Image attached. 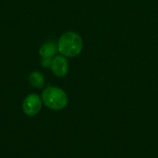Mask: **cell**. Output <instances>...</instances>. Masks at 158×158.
<instances>
[{"instance_id":"cell-1","label":"cell","mask_w":158,"mask_h":158,"mask_svg":"<svg viewBox=\"0 0 158 158\" xmlns=\"http://www.w3.org/2000/svg\"><path fill=\"white\" fill-rule=\"evenodd\" d=\"M83 47L81 37L74 31H67L61 35L57 44L58 52L64 56L73 57L78 56Z\"/></svg>"},{"instance_id":"cell-2","label":"cell","mask_w":158,"mask_h":158,"mask_svg":"<svg viewBox=\"0 0 158 158\" xmlns=\"http://www.w3.org/2000/svg\"><path fill=\"white\" fill-rule=\"evenodd\" d=\"M42 101L50 109L61 110L68 105L69 99L67 94L58 87L49 86L42 94Z\"/></svg>"},{"instance_id":"cell-3","label":"cell","mask_w":158,"mask_h":158,"mask_svg":"<svg viewBox=\"0 0 158 158\" xmlns=\"http://www.w3.org/2000/svg\"><path fill=\"white\" fill-rule=\"evenodd\" d=\"M42 102L43 101L40 96L35 94L27 95L22 104L23 112L29 117H33L37 115L42 108Z\"/></svg>"},{"instance_id":"cell-4","label":"cell","mask_w":158,"mask_h":158,"mask_svg":"<svg viewBox=\"0 0 158 158\" xmlns=\"http://www.w3.org/2000/svg\"><path fill=\"white\" fill-rule=\"evenodd\" d=\"M50 68L56 77H65L69 72V62L65 56H57L52 59Z\"/></svg>"},{"instance_id":"cell-5","label":"cell","mask_w":158,"mask_h":158,"mask_svg":"<svg viewBox=\"0 0 158 158\" xmlns=\"http://www.w3.org/2000/svg\"><path fill=\"white\" fill-rule=\"evenodd\" d=\"M57 51V46L54 42H47L44 44L40 50L39 54L42 56V58H52Z\"/></svg>"},{"instance_id":"cell-6","label":"cell","mask_w":158,"mask_h":158,"mask_svg":"<svg viewBox=\"0 0 158 158\" xmlns=\"http://www.w3.org/2000/svg\"><path fill=\"white\" fill-rule=\"evenodd\" d=\"M29 82L34 88H42L44 84V78L39 71H32L29 76Z\"/></svg>"},{"instance_id":"cell-7","label":"cell","mask_w":158,"mask_h":158,"mask_svg":"<svg viewBox=\"0 0 158 158\" xmlns=\"http://www.w3.org/2000/svg\"><path fill=\"white\" fill-rule=\"evenodd\" d=\"M51 61H52V58H42L41 65L43 68H50Z\"/></svg>"}]
</instances>
